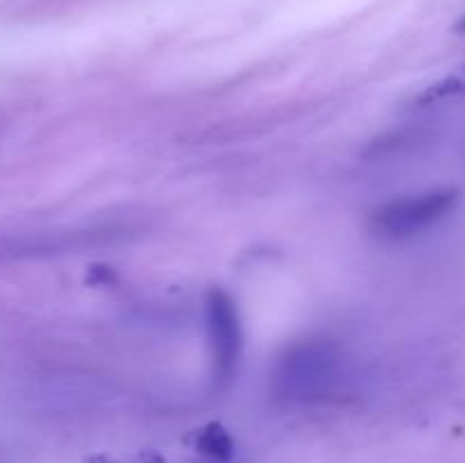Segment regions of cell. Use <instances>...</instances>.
I'll use <instances>...</instances> for the list:
<instances>
[{"label":"cell","mask_w":465,"mask_h":463,"mask_svg":"<svg viewBox=\"0 0 465 463\" xmlns=\"http://www.w3.org/2000/svg\"><path fill=\"white\" fill-rule=\"evenodd\" d=\"M461 202L457 186H434L381 202L368 218V232L380 241H411L443 225Z\"/></svg>","instance_id":"cell-1"},{"label":"cell","mask_w":465,"mask_h":463,"mask_svg":"<svg viewBox=\"0 0 465 463\" xmlns=\"http://www.w3.org/2000/svg\"><path fill=\"white\" fill-rule=\"evenodd\" d=\"M343 354L325 339H309L291 345L275 368V386L282 398L295 402L322 399L341 379Z\"/></svg>","instance_id":"cell-2"},{"label":"cell","mask_w":465,"mask_h":463,"mask_svg":"<svg viewBox=\"0 0 465 463\" xmlns=\"http://www.w3.org/2000/svg\"><path fill=\"white\" fill-rule=\"evenodd\" d=\"M204 336L213 386L227 389L243 363L245 330L234 298L223 289H212L204 300Z\"/></svg>","instance_id":"cell-3"},{"label":"cell","mask_w":465,"mask_h":463,"mask_svg":"<svg viewBox=\"0 0 465 463\" xmlns=\"http://www.w3.org/2000/svg\"><path fill=\"white\" fill-rule=\"evenodd\" d=\"M463 94H465V66L459 75H452L448 77V80L439 82V84H434L431 89H427L418 100H420L422 104H434V103H440V100L457 98V95H463Z\"/></svg>","instance_id":"cell-4"},{"label":"cell","mask_w":465,"mask_h":463,"mask_svg":"<svg viewBox=\"0 0 465 463\" xmlns=\"http://www.w3.org/2000/svg\"><path fill=\"white\" fill-rule=\"evenodd\" d=\"M200 452L204 457L213 458V461H227L232 458V452H234V445H232L230 436L221 429H209L207 434L200 440Z\"/></svg>","instance_id":"cell-5"},{"label":"cell","mask_w":465,"mask_h":463,"mask_svg":"<svg viewBox=\"0 0 465 463\" xmlns=\"http://www.w3.org/2000/svg\"><path fill=\"white\" fill-rule=\"evenodd\" d=\"M457 30L459 32H463V34H465V16L461 18V21H459V25H457Z\"/></svg>","instance_id":"cell-6"}]
</instances>
